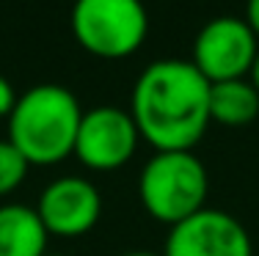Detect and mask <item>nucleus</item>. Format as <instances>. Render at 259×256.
<instances>
[{"instance_id": "2", "label": "nucleus", "mask_w": 259, "mask_h": 256, "mask_svg": "<svg viewBox=\"0 0 259 256\" xmlns=\"http://www.w3.org/2000/svg\"><path fill=\"white\" fill-rule=\"evenodd\" d=\"M83 119L77 96L58 83H39L20 94L9 116L6 141L28 166H55L75 151V138Z\"/></svg>"}, {"instance_id": "4", "label": "nucleus", "mask_w": 259, "mask_h": 256, "mask_svg": "<svg viewBox=\"0 0 259 256\" xmlns=\"http://www.w3.org/2000/svg\"><path fill=\"white\" fill-rule=\"evenodd\" d=\"M69 25L85 53L105 61H121L144 47L149 14L141 0H75Z\"/></svg>"}, {"instance_id": "16", "label": "nucleus", "mask_w": 259, "mask_h": 256, "mask_svg": "<svg viewBox=\"0 0 259 256\" xmlns=\"http://www.w3.org/2000/svg\"><path fill=\"white\" fill-rule=\"evenodd\" d=\"M47 256H61V253H47Z\"/></svg>"}, {"instance_id": "1", "label": "nucleus", "mask_w": 259, "mask_h": 256, "mask_svg": "<svg viewBox=\"0 0 259 256\" xmlns=\"http://www.w3.org/2000/svg\"><path fill=\"white\" fill-rule=\"evenodd\" d=\"M130 113L157 151H193L209 127V80L190 61H155L133 85Z\"/></svg>"}, {"instance_id": "10", "label": "nucleus", "mask_w": 259, "mask_h": 256, "mask_svg": "<svg viewBox=\"0 0 259 256\" xmlns=\"http://www.w3.org/2000/svg\"><path fill=\"white\" fill-rule=\"evenodd\" d=\"M259 116V91L248 77L209 83V121L224 127H245Z\"/></svg>"}, {"instance_id": "6", "label": "nucleus", "mask_w": 259, "mask_h": 256, "mask_svg": "<svg viewBox=\"0 0 259 256\" xmlns=\"http://www.w3.org/2000/svg\"><path fill=\"white\" fill-rule=\"evenodd\" d=\"M259 39L240 17H215L196 33L190 64L209 83L240 80L251 72Z\"/></svg>"}, {"instance_id": "14", "label": "nucleus", "mask_w": 259, "mask_h": 256, "mask_svg": "<svg viewBox=\"0 0 259 256\" xmlns=\"http://www.w3.org/2000/svg\"><path fill=\"white\" fill-rule=\"evenodd\" d=\"M248 80L251 85L259 91V53H256V58H254V64H251V72H248Z\"/></svg>"}, {"instance_id": "7", "label": "nucleus", "mask_w": 259, "mask_h": 256, "mask_svg": "<svg viewBox=\"0 0 259 256\" xmlns=\"http://www.w3.org/2000/svg\"><path fill=\"white\" fill-rule=\"evenodd\" d=\"M163 256H254L245 226L224 210L204 207L171 226Z\"/></svg>"}, {"instance_id": "13", "label": "nucleus", "mask_w": 259, "mask_h": 256, "mask_svg": "<svg viewBox=\"0 0 259 256\" xmlns=\"http://www.w3.org/2000/svg\"><path fill=\"white\" fill-rule=\"evenodd\" d=\"M245 25L251 28V33L259 39V0H245Z\"/></svg>"}, {"instance_id": "9", "label": "nucleus", "mask_w": 259, "mask_h": 256, "mask_svg": "<svg viewBox=\"0 0 259 256\" xmlns=\"http://www.w3.org/2000/svg\"><path fill=\"white\" fill-rule=\"evenodd\" d=\"M47 234L36 207H0V256H47Z\"/></svg>"}, {"instance_id": "15", "label": "nucleus", "mask_w": 259, "mask_h": 256, "mask_svg": "<svg viewBox=\"0 0 259 256\" xmlns=\"http://www.w3.org/2000/svg\"><path fill=\"white\" fill-rule=\"evenodd\" d=\"M121 256H163V253H152V251H127Z\"/></svg>"}, {"instance_id": "3", "label": "nucleus", "mask_w": 259, "mask_h": 256, "mask_svg": "<svg viewBox=\"0 0 259 256\" xmlns=\"http://www.w3.org/2000/svg\"><path fill=\"white\" fill-rule=\"evenodd\" d=\"M207 193V168L193 151H155L138 176L141 207L165 226H177L201 212Z\"/></svg>"}, {"instance_id": "5", "label": "nucleus", "mask_w": 259, "mask_h": 256, "mask_svg": "<svg viewBox=\"0 0 259 256\" xmlns=\"http://www.w3.org/2000/svg\"><path fill=\"white\" fill-rule=\"evenodd\" d=\"M141 132L133 113L116 105H100L83 113L72 155L91 171H119L138 151Z\"/></svg>"}, {"instance_id": "8", "label": "nucleus", "mask_w": 259, "mask_h": 256, "mask_svg": "<svg viewBox=\"0 0 259 256\" xmlns=\"http://www.w3.org/2000/svg\"><path fill=\"white\" fill-rule=\"evenodd\" d=\"M36 212L50 237L75 240L100 223L102 196L85 176H58L41 190Z\"/></svg>"}, {"instance_id": "11", "label": "nucleus", "mask_w": 259, "mask_h": 256, "mask_svg": "<svg viewBox=\"0 0 259 256\" xmlns=\"http://www.w3.org/2000/svg\"><path fill=\"white\" fill-rule=\"evenodd\" d=\"M28 160L9 141H0V198L14 193L28 176Z\"/></svg>"}, {"instance_id": "12", "label": "nucleus", "mask_w": 259, "mask_h": 256, "mask_svg": "<svg viewBox=\"0 0 259 256\" xmlns=\"http://www.w3.org/2000/svg\"><path fill=\"white\" fill-rule=\"evenodd\" d=\"M17 99H20V94L14 91V85L6 75H0V119H9L11 111H14Z\"/></svg>"}]
</instances>
